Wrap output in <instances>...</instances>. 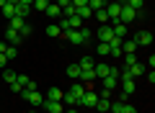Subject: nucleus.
Listing matches in <instances>:
<instances>
[{"mask_svg": "<svg viewBox=\"0 0 155 113\" xmlns=\"http://www.w3.org/2000/svg\"><path fill=\"white\" fill-rule=\"evenodd\" d=\"M83 93H85V85H83V82H75V85H72L70 90L62 95V100H65L67 105H78V100H80V95H83Z\"/></svg>", "mask_w": 155, "mask_h": 113, "instance_id": "obj_1", "label": "nucleus"}, {"mask_svg": "<svg viewBox=\"0 0 155 113\" xmlns=\"http://www.w3.org/2000/svg\"><path fill=\"white\" fill-rule=\"evenodd\" d=\"M62 36H65L70 44H75V46H83V44H88V39L80 33V28H70V31H65Z\"/></svg>", "mask_w": 155, "mask_h": 113, "instance_id": "obj_2", "label": "nucleus"}, {"mask_svg": "<svg viewBox=\"0 0 155 113\" xmlns=\"http://www.w3.org/2000/svg\"><path fill=\"white\" fill-rule=\"evenodd\" d=\"M96 103H98V95H96L93 90H85L83 95H80V100H78V105H83V108H96Z\"/></svg>", "mask_w": 155, "mask_h": 113, "instance_id": "obj_3", "label": "nucleus"}, {"mask_svg": "<svg viewBox=\"0 0 155 113\" xmlns=\"http://www.w3.org/2000/svg\"><path fill=\"white\" fill-rule=\"evenodd\" d=\"M134 18H137V11H132V8H129L127 3H124V5H122V13H119V23L129 26V23H132Z\"/></svg>", "mask_w": 155, "mask_h": 113, "instance_id": "obj_4", "label": "nucleus"}, {"mask_svg": "<svg viewBox=\"0 0 155 113\" xmlns=\"http://www.w3.org/2000/svg\"><path fill=\"white\" fill-rule=\"evenodd\" d=\"M124 72H127V77H132V80H134V77H142L145 72H147V67H145L142 62L137 59V62H134V64H129V67H127V70H124Z\"/></svg>", "mask_w": 155, "mask_h": 113, "instance_id": "obj_5", "label": "nucleus"}, {"mask_svg": "<svg viewBox=\"0 0 155 113\" xmlns=\"http://www.w3.org/2000/svg\"><path fill=\"white\" fill-rule=\"evenodd\" d=\"M21 95L26 98L31 105H41V103H44V95H41L39 90H21Z\"/></svg>", "mask_w": 155, "mask_h": 113, "instance_id": "obj_6", "label": "nucleus"}, {"mask_svg": "<svg viewBox=\"0 0 155 113\" xmlns=\"http://www.w3.org/2000/svg\"><path fill=\"white\" fill-rule=\"evenodd\" d=\"M122 5H124V3H106V16H109V21H119Z\"/></svg>", "mask_w": 155, "mask_h": 113, "instance_id": "obj_7", "label": "nucleus"}, {"mask_svg": "<svg viewBox=\"0 0 155 113\" xmlns=\"http://www.w3.org/2000/svg\"><path fill=\"white\" fill-rule=\"evenodd\" d=\"M96 36H98V41H101V44H109L111 39H114V31H111L109 23H104V26L98 28V33H96Z\"/></svg>", "mask_w": 155, "mask_h": 113, "instance_id": "obj_8", "label": "nucleus"}, {"mask_svg": "<svg viewBox=\"0 0 155 113\" xmlns=\"http://www.w3.org/2000/svg\"><path fill=\"white\" fill-rule=\"evenodd\" d=\"M119 85H122L124 95H132V93H134V80H132V77H127V72L119 77Z\"/></svg>", "mask_w": 155, "mask_h": 113, "instance_id": "obj_9", "label": "nucleus"}, {"mask_svg": "<svg viewBox=\"0 0 155 113\" xmlns=\"http://www.w3.org/2000/svg\"><path fill=\"white\" fill-rule=\"evenodd\" d=\"M41 108H44L47 113H62V100H47V98H44Z\"/></svg>", "mask_w": 155, "mask_h": 113, "instance_id": "obj_10", "label": "nucleus"}, {"mask_svg": "<svg viewBox=\"0 0 155 113\" xmlns=\"http://www.w3.org/2000/svg\"><path fill=\"white\" fill-rule=\"evenodd\" d=\"M134 41H137V46H150V44H153V33L150 31H140L137 36H134Z\"/></svg>", "mask_w": 155, "mask_h": 113, "instance_id": "obj_11", "label": "nucleus"}, {"mask_svg": "<svg viewBox=\"0 0 155 113\" xmlns=\"http://www.w3.org/2000/svg\"><path fill=\"white\" fill-rule=\"evenodd\" d=\"M5 39H8V44H11V46H18V44L23 41V36L16 31V28H8V31H5Z\"/></svg>", "mask_w": 155, "mask_h": 113, "instance_id": "obj_12", "label": "nucleus"}, {"mask_svg": "<svg viewBox=\"0 0 155 113\" xmlns=\"http://www.w3.org/2000/svg\"><path fill=\"white\" fill-rule=\"evenodd\" d=\"M23 26H26V18H21V16H13L8 21V28H16V31H21Z\"/></svg>", "mask_w": 155, "mask_h": 113, "instance_id": "obj_13", "label": "nucleus"}, {"mask_svg": "<svg viewBox=\"0 0 155 113\" xmlns=\"http://www.w3.org/2000/svg\"><path fill=\"white\" fill-rule=\"evenodd\" d=\"M111 31H114V36H119V39H124V36H127V26H124V23H119V21H114Z\"/></svg>", "mask_w": 155, "mask_h": 113, "instance_id": "obj_14", "label": "nucleus"}, {"mask_svg": "<svg viewBox=\"0 0 155 113\" xmlns=\"http://www.w3.org/2000/svg\"><path fill=\"white\" fill-rule=\"evenodd\" d=\"M116 85H119V77H114V75H106L104 77V90H114Z\"/></svg>", "mask_w": 155, "mask_h": 113, "instance_id": "obj_15", "label": "nucleus"}, {"mask_svg": "<svg viewBox=\"0 0 155 113\" xmlns=\"http://www.w3.org/2000/svg\"><path fill=\"white\" fill-rule=\"evenodd\" d=\"M96 111H98V113H109V111H111V100L98 98V103H96Z\"/></svg>", "mask_w": 155, "mask_h": 113, "instance_id": "obj_16", "label": "nucleus"}, {"mask_svg": "<svg viewBox=\"0 0 155 113\" xmlns=\"http://www.w3.org/2000/svg\"><path fill=\"white\" fill-rule=\"evenodd\" d=\"M44 13H47V16H52V18H60V16H62V8H60V5H54V3H49Z\"/></svg>", "mask_w": 155, "mask_h": 113, "instance_id": "obj_17", "label": "nucleus"}, {"mask_svg": "<svg viewBox=\"0 0 155 113\" xmlns=\"http://www.w3.org/2000/svg\"><path fill=\"white\" fill-rule=\"evenodd\" d=\"M62 95H65V93H62L60 87H49V93H47V100H62Z\"/></svg>", "mask_w": 155, "mask_h": 113, "instance_id": "obj_18", "label": "nucleus"}, {"mask_svg": "<svg viewBox=\"0 0 155 113\" xmlns=\"http://www.w3.org/2000/svg\"><path fill=\"white\" fill-rule=\"evenodd\" d=\"M109 70H111L109 64H93V72H96V77H106V75H109Z\"/></svg>", "mask_w": 155, "mask_h": 113, "instance_id": "obj_19", "label": "nucleus"}, {"mask_svg": "<svg viewBox=\"0 0 155 113\" xmlns=\"http://www.w3.org/2000/svg\"><path fill=\"white\" fill-rule=\"evenodd\" d=\"M0 11H3V16H5V18H8V21H11V18H13V16H16V5H11V3H5V5L0 8Z\"/></svg>", "mask_w": 155, "mask_h": 113, "instance_id": "obj_20", "label": "nucleus"}, {"mask_svg": "<svg viewBox=\"0 0 155 113\" xmlns=\"http://www.w3.org/2000/svg\"><path fill=\"white\" fill-rule=\"evenodd\" d=\"M127 5L132 8V11L140 13V11H145V0H127Z\"/></svg>", "mask_w": 155, "mask_h": 113, "instance_id": "obj_21", "label": "nucleus"}, {"mask_svg": "<svg viewBox=\"0 0 155 113\" xmlns=\"http://www.w3.org/2000/svg\"><path fill=\"white\" fill-rule=\"evenodd\" d=\"M78 67H80V70H93V59H91V57H83V59L78 62Z\"/></svg>", "mask_w": 155, "mask_h": 113, "instance_id": "obj_22", "label": "nucleus"}, {"mask_svg": "<svg viewBox=\"0 0 155 113\" xmlns=\"http://www.w3.org/2000/svg\"><path fill=\"white\" fill-rule=\"evenodd\" d=\"M67 77H75V80H80V67H78V64H70V67H67Z\"/></svg>", "mask_w": 155, "mask_h": 113, "instance_id": "obj_23", "label": "nucleus"}, {"mask_svg": "<svg viewBox=\"0 0 155 113\" xmlns=\"http://www.w3.org/2000/svg\"><path fill=\"white\" fill-rule=\"evenodd\" d=\"M47 36H62L60 26H57V23H52V26H47Z\"/></svg>", "mask_w": 155, "mask_h": 113, "instance_id": "obj_24", "label": "nucleus"}, {"mask_svg": "<svg viewBox=\"0 0 155 113\" xmlns=\"http://www.w3.org/2000/svg\"><path fill=\"white\" fill-rule=\"evenodd\" d=\"M88 8H91V11H101V8H106V3H101V0H88Z\"/></svg>", "mask_w": 155, "mask_h": 113, "instance_id": "obj_25", "label": "nucleus"}, {"mask_svg": "<svg viewBox=\"0 0 155 113\" xmlns=\"http://www.w3.org/2000/svg\"><path fill=\"white\" fill-rule=\"evenodd\" d=\"M93 16L98 18V21H101V26H104V23H109V16H106V8H101V11H96Z\"/></svg>", "mask_w": 155, "mask_h": 113, "instance_id": "obj_26", "label": "nucleus"}, {"mask_svg": "<svg viewBox=\"0 0 155 113\" xmlns=\"http://www.w3.org/2000/svg\"><path fill=\"white\" fill-rule=\"evenodd\" d=\"M16 16L26 18V16H28V5H21V3H16Z\"/></svg>", "mask_w": 155, "mask_h": 113, "instance_id": "obj_27", "label": "nucleus"}, {"mask_svg": "<svg viewBox=\"0 0 155 113\" xmlns=\"http://www.w3.org/2000/svg\"><path fill=\"white\" fill-rule=\"evenodd\" d=\"M3 54H5L8 59H16V57H18V49H16V46H11V44H8V49H5V52H3Z\"/></svg>", "mask_w": 155, "mask_h": 113, "instance_id": "obj_28", "label": "nucleus"}, {"mask_svg": "<svg viewBox=\"0 0 155 113\" xmlns=\"http://www.w3.org/2000/svg\"><path fill=\"white\" fill-rule=\"evenodd\" d=\"M3 77H5V82H8V85H11V82H16V72H13V70H8V67H5V72H3Z\"/></svg>", "mask_w": 155, "mask_h": 113, "instance_id": "obj_29", "label": "nucleus"}, {"mask_svg": "<svg viewBox=\"0 0 155 113\" xmlns=\"http://www.w3.org/2000/svg\"><path fill=\"white\" fill-rule=\"evenodd\" d=\"M47 5H49V0H34V8H36V11H41V13L47 11Z\"/></svg>", "mask_w": 155, "mask_h": 113, "instance_id": "obj_30", "label": "nucleus"}, {"mask_svg": "<svg viewBox=\"0 0 155 113\" xmlns=\"http://www.w3.org/2000/svg\"><path fill=\"white\" fill-rule=\"evenodd\" d=\"M62 16H65V18L75 16V5H72V3H70V5H67V8H62Z\"/></svg>", "mask_w": 155, "mask_h": 113, "instance_id": "obj_31", "label": "nucleus"}, {"mask_svg": "<svg viewBox=\"0 0 155 113\" xmlns=\"http://www.w3.org/2000/svg\"><path fill=\"white\" fill-rule=\"evenodd\" d=\"M26 82H28L26 75H16V85H18V87H26Z\"/></svg>", "mask_w": 155, "mask_h": 113, "instance_id": "obj_32", "label": "nucleus"}, {"mask_svg": "<svg viewBox=\"0 0 155 113\" xmlns=\"http://www.w3.org/2000/svg\"><path fill=\"white\" fill-rule=\"evenodd\" d=\"M119 113H137V111H134V105H129V103L124 100V103H122V111H119Z\"/></svg>", "mask_w": 155, "mask_h": 113, "instance_id": "obj_33", "label": "nucleus"}, {"mask_svg": "<svg viewBox=\"0 0 155 113\" xmlns=\"http://www.w3.org/2000/svg\"><path fill=\"white\" fill-rule=\"evenodd\" d=\"M134 62H137V57H134V54H124V64H134Z\"/></svg>", "mask_w": 155, "mask_h": 113, "instance_id": "obj_34", "label": "nucleus"}, {"mask_svg": "<svg viewBox=\"0 0 155 113\" xmlns=\"http://www.w3.org/2000/svg\"><path fill=\"white\" fill-rule=\"evenodd\" d=\"M98 54L106 57V54H109V44H98Z\"/></svg>", "mask_w": 155, "mask_h": 113, "instance_id": "obj_35", "label": "nucleus"}, {"mask_svg": "<svg viewBox=\"0 0 155 113\" xmlns=\"http://www.w3.org/2000/svg\"><path fill=\"white\" fill-rule=\"evenodd\" d=\"M18 33H21L23 39H26V36H31V26H28V23H26V26H23V28H21V31H18Z\"/></svg>", "mask_w": 155, "mask_h": 113, "instance_id": "obj_36", "label": "nucleus"}, {"mask_svg": "<svg viewBox=\"0 0 155 113\" xmlns=\"http://www.w3.org/2000/svg\"><path fill=\"white\" fill-rule=\"evenodd\" d=\"M5 64H8V57H5V54H0V70H5Z\"/></svg>", "mask_w": 155, "mask_h": 113, "instance_id": "obj_37", "label": "nucleus"}, {"mask_svg": "<svg viewBox=\"0 0 155 113\" xmlns=\"http://www.w3.org/2000/svg\"><path fill=\"white\" fill-rule=\"evenodd\" d=\"M54 5H60V8H67V5H70V0H54Z\"/></svg>", "mask_w": 155, "mask_h": 113, "instance_id": "obj_38", "label": "nucleus"}, {"mask_svg": "<svg viewBox=\"0 0 155 113\" xmlns=\"http://www.w3.org/2000/svg\"><path fill=\"white\" fill-rule=\"evenodd\" d=\"M23 90H36V82H34V80H28V82H26V87H23Z\"/></svg>", "mask_w": 155, "mask_h": 113, "instance_id": "obj_39", "label": "nucleus"}, {"mask_svg": "<svg viewBox=\"0 0 155 113\" xmlns=\"http://www.w3.org/2000/svg\"><path fill=\"white\" fill-rule=\"evenodd\" d=\"M18 3H21V5H28V8L34 5V0H18Z\"/></svg>", "mask_w": 155, "mask_h": 113, "instance_id": "obj_40", "label": "nucleus"}, {"mask_svg": "<svg viewBox=\"0 0 155 113\" xmlns=\"http://www.w3.org/2000/svg\"><path fill=\"white\" fill-rule=\"evenodd\" d=\"M5 3H8V0H0V8H3V5H5Z\"/></svg>", "mask_w": 155, "mask_h": 113, "instance_id": "obj_41", "label": "nucleus"}, {"mask_svg": "<svg viewBox=\"0 0 155 113\" xmlns=\"http://www.w3.org/2000/svg\"><path fill=\"white\" fill-rule=\"evenodd\" d=\"M67 113H78V111H75V108H70V111H67Z\"/></svg>", "mask_w": 155, "mask_h": 113, "instance_id": "obj_42", "label": "nucleus"}, {"mask_svg": "<svg viewBox=\"0 0 155 113\" xmlns=\"http://www.w3.org/2000/svg\"><path fill=\"white\" fill-rule=\"evenodd\" d=\"M114 3H127V0H114Z\"/></svg>", "mask_w": 155, "mask_h": 113, "instance_id": "obj_43", "label": "nucleus"}, {"mask_svg": "<svg viewBox=\"0 0 155 113\" xmlns=\"http://www.w3.org/2000/svg\"><path fill=\"white\" fill-rule=\"evenodd\" d=\"M101 3H109V0H101Z\"/></svg>", "mask_w": 155, "mask_h": 113, "instance_id": "obj_44", "label": "nucleus"}, {"mask_svg": "<svg viewBox=\"0 0 155 113\" xmlns=\"http://www.w3.org/2000/svg\"><path fill=\"white\" fill-rule=\"evenodd\" d=\"M31 113H36V111H31Z\"/></svg>", "mask_w": 155, "mask_h": 113, "instance_id": "obj_45", "label": "nucleus"}, {"mask_svg": "<svg viewBox=\"0 0 155 113\" xmlns=\"http://www.w3.org/2000/svg\"><path fill=\"white\" fill-rule=\"evenodd\" d=\"M96 113H98V111H96Z\"/></svg>", "mask_w": 155, "mask_h": 113, "instance_id": "obj_46", "label": "nucleus"}]
</instances>
